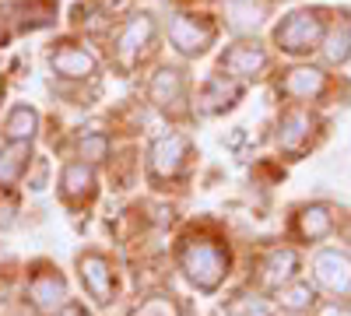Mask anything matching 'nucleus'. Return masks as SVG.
<instances>
[{"instance_id":"nucleus-1","label":"nucleus","mask_w":351,"mask_h":316,"mask_svg":"<svg viewBox=\"0 0 351 316\" xmlns=\"http://www.w3.org/2000/svg\"><path fill=\"white\" fill-rule=\"evenodd\" d=\"M225 267H228V256L215 243H190L183 250V271L204 292L218 289V281L225 278Z\"/></svg>"},{"instance_id":"nucleus-2","label":"nucleus","mask_w":351,"mask_h":316,"mask_svg":"<svg viewBox=\"0 0 351 316\" xmlns=\"http://www.w3.org/2000/svg\"><path fill=\"white\" fill-rule=\"evenodd\" d=\"M319 36H324V21H319L316 11H295V14H288L278 25V32H274L278 46L285 53H295V56L299 53H309L319 42Z\"/></svg>"},{"instance_id":"nucleus-3","label":"nucleus","mask_w":351,"mask_h":316,"mask_svg":"<svg viewBox=\"0 0 351 316\" xmlns=\"http://www.w3.org/2000/svg\"><path fill=\"white\" fill-rule=\"evenodd\" d=\"M169 39L172 46L180 49L183 56H197L211 46L215 39V28L208 21H200V18H190V14H180L172 25H169Z\"/></svg>"},{"instance_id":"nucleus-4","label":"nucleus","mask_w":351,"mask_h":316,"mask_svg":"<svg viewBox=\"0 0 351 316\" xmlns=\"http://www.w3.org/2000/svg\"><path fill=\"white\" fill-rule=\"evenodd\" d=\"M313 271H316V281L324 284V289H330V292H337V295L351 292V256H348V253L324 250V253L316 256Z\"/></svg>"},{"instance_id":"nucleus-5","label":"nucleus","mask_w":351,"mask_h":316,"mask_svg":"<svg viewBox=\"0 0 351 316\" xmlns=\"http://www.w3.org/2000/svg\"><path fill=\"white\" fill-rule=\"evenodd\" d=\"M183 158H186V141L180 134H169V137H158L152 145V172L155 176H176L183 169Z\"/></svg>"},{"instance_id":"nucleus-6","label":"nucleus","mask_w":351,"mask_h":316,"mask_svg":"<svg viewBox=\"0 0 351 316\" xmlns=\"http://www.w3.org/2000/svg\"><path fill=\"white\" fill-rule=\"evenodd\" d=\"M152 36H155V21L148 18V14H141V18H134L123 32H120V39H116V53H120V60L130 67L137 56L144 53V46L152 42Z\"/></svg>"},{"instance_id":"nucleus-7","label":"nucleus","mask_w":351,"mask_h":316,"mask_svg":"<svg viewBox=\"0 0 351 316\" xmlns=\"http://www.w3.org/2000/svg\"><path fill=\"white\" fill-rule=\"evenodd\" d=\"M221 67L232 74V77H253L267 67V56L256 42H243V46H232L225 56H221Z\"/></svg>"},{"instance_id":"nucleus-8","label":"nucleus","mask_w":351,"mask_h":316,"mask_svg":"<svg viewBox=\"0 0 351 316\" xmlns=\"http://www.w3.org/2000/svg\"><path fill=\"white\" fill-rule=\"evenodd\" d=\"M81 281H84V289L95 295V302H109L112 271H109V264H106V256H99V253L81 256Z\"/></svg>"},{"instance_id":"nucleus-9","label":"nucleus","mask_w":351,"mask_h":316,"mask_svg":"<svg viewBox=\"0 0 351 316\" xmlns=\"http://www.w3.org/2000/svg\"><path fill=\"white\" fill-rule=\"evenodd\" d=\"M49 60H53V71L64 74V77H88V74H95V56L88 49H81V46H60Z\"/></svg>"},{"instance_id":"nucleus-10","label":"nucleus","mask_w":351,"mask_h":316,"mask_svg":"<svg viewBox=\"0 0 351 316\" xmlns=\"http://www.w3.org/2000/svg\"><path fill=\"white\" fill-rule=\"evenodd\" d=\"M186 99V84H183V74L180 71H158L155 81H152V102H158L162 109H180Z\"/></svg>"},{"instance_id":"nucleus-11","label":"nucleus","mask_w":351,"mask_h":316,"mask_svg":"<svg viewBox=\"0 0 351 316\" xmlns=\"http://www.w3.org/2000/svg\"><path fill=\"white\" fill-rule=\"evenodd\" d=\"M236 99H239V81L218 74V77H211L208 84H204V92H200V109H204V112H221V109H228Z\"/></svg>"},{"instance_id":"nucleus-12","label":"nucleus","mask_w":351,"mask_h":316,"mask_svg":"<svg viewBox=\"0 0 351 316\" xmlns=\"http://www.w3.org/2000/svg\"><path fill=\"white\" fill-rule=\"evenodd\" d=\"M281 92L285 95H295V99H313L324 92V71L316 67H299V71H288L281 81Z\"/></svg>"},{"instance_id":"nucleus-13","label":"nucleus","mask_w":351,"mask_h":316,"mask_svg":"<svg viewBox=\"0 0 351 316\" xmlns=\"http://www.w3.org/2000/svg\"><path fill=\"white\" fill-rule=\"evenodd\" d=\"M309 112H302V109H291V112H285L281 117V134H278V141H281V148L285 151H299L302 145H306V137H309Z\"/></svg>"},{"instance_id":"nucleus-14","label":"nucleus","mask_w":351,"mask_h":316,"mask_svg":"<svg viewBox=\"0 0 351 316\" xmlns=\"http://www.w3.org/2000/svg\"><path fill=\"white\" fill-rule=\"evenodd\" d=\"M291 278H295V253L291 250H274L267 256V264H263V284L278 289V284H288Z\"/></svg>"},{"instance_id":"nucleus-15","label":"nucleus","mask_w":351,"mask_h":316,"mask_svg":"<svg viewBox=\"0 0 351 316\" xmlns=\"http://www.w3.org/2000/svg\"><path fill=\"white\" fill-rule=\"evenodd\" d=\"M28 292H32V302L39 309H56V306L64 302V281L56 278V274H39Z\"/></svg>"},{"instance_id":"nucleus-16","label":"nucleus","mask_w":351,"mask_h":316,"mask_svg":"<svg viewBox=\"0 0 351 316\" xmlns=\"http://www.w3.org/2000/svg\"><path fill=\"white\" fill-rule=\"evenodd\" d=\"M25 162H28V141H11V145L4 148V155H0V180L4 183L18 180Z\"/></svg>"},{"instance_id":"nucleus-17","label":"nucleus","mask_w":351,"mask_h":316,"mask_svg":"<svg viewBox=\"0 0 351 316\" xmlns=\"http://www.w3.org/2000/svg\"><path fill=\"white\" fill-rule=\"evenodd\" d=\"M92 186H95V176L84 162H74L64 169V193L67 197H84V193H92Z\"/></svg>"},{"instance_id":"nucleus-18","label":"nucleus","mask_w":351,"mask_h":316,"mask_svg":"<svg viewBox=\"0 0 351 316\" xmlns=\"http://www.w3.org/2000/svg\"><path fill=\"white\" fill-rule=\"evenodd\" d=\"M263 18V11L253 4V0H228V21L232 28H239V32H250V28H256Z\"/></svg>"},{"instance_id":"nucleus-19","label":"nucleus","mask_w":351,"mask_h":316,"mask_svg":"<svg viewBox=\"0 0 351 316\" xmlns=\"http://www.w3.org/2000/svg\"><path fill=\"white\" fill-rule=\"evenodd\" d=\"M330 211L327 208H306L302 211V218H299V232L306 236V239H319V236H327L330 232Z\"/></svg>"},{"instance_id":"nucleus-20","label":"nucleus","mask_w":351,"mask_h":316,"mask_svg":"<svg viewBox=\"0 0 351 316\" xmlns=\"http://www.w3.org/2000/svg\"><path fill=\"white\" fill-rule=\"evenodd\" d=\"M324 53H327L330 64H344V60H348V53H351V25H348V21H341L337 28H330Z\"/></svg>"},{"instance_id":"nucleus-21","label":"nucleus","mask_w":351,"mask_h":316,"mask_svg":"<svg viewBox=\"0 0 351 316\" xmlns=\"http://www.w3.org/2000/svg\"><path fill=\"white\" fill-rule=\"evenodd\" d=\"M36 112L32 109H28V106H18L14 112H11V120H8V141H28V137H32L36 134Z\"/></svg>"},{"instance_id":"nucleus-22","label":"nucleus","mask_w":351,"mask_h":316,"mask_svg":"<svg viewBox=\"0 0 351 316\" xmlns=\"http://www.w3.org/2000/svg\"><path fill=\"white\" fill-rule=\"evenodd\" d=\"M225 316H271V302L260 295H239L225 306Z\"/></svg>"},{"instance_id":"nucleus-23","label":"nucleus","mask_w":351,"mask_h":316,"mask_svg":"<svg viewBox=\"0 0 351 316\" xmlns=\"http://www.w3.org/2000/svg\"><path fill=\"white\" fill-rule=\"evenodd\" d=\"M313 299H316V292L306 281H295V284H288V289H281V302L288 309H306V306H313Z\"/></svg>"},{"instance_id":"nucleus-24","label":"nucleus","mask_w":351,"mask_h":316,"mask_svg":"<svg viewBox=\"0 0 351 316\" xmlns=\"http://www.w3.org/2000/svg\"><path fill=\"white\" fill-rule=\"evenodd\" d=\"M77 151H81V158H88V162H102L106 151H109V141H106V134H88V137H81Z\"/></svg>"},{"instance_id":"nucleus-25","label":"nucleus","mask_w":351,"mask_h":316,"mask_svg":"<svg viewBox=\"0 0 351 316\" xmlns=\"http://www.w3.org/2000/svg\"><path fill=\"white\" fill-rule=\"evenodd\" d=\"M134 316H176V306L169 299H148Z\"/></svg>"},{"instance_id":"nucleus-26","label":"nucleus","mask_w":351,"mask_h":316,"mask_svg":"<svg viewBox=\"0 0 351 316\" xmlns=\"http://www.w3.org/2000/svg\"><path fill=\"white\" fill-rule=\"evenodd\" d=\"M56 316H88V313H84L81 306H64V309L56 313Z\"/></svg>"},{"instance_id":"nucleus-27","label":"nucleus","mask_w":351,"mask_h":316,"mask_svg":"<svg viewBox=\"0 0 351 316\" xmlns=\"http://www.w3.org/2000/svg\"><path fill=\"white\" fill-rule=\"evenodd\" d=\"M324 316H351V309H337V306H330V309H324Z\"/></svg>"},{"instance_id":"nucleus-28","label":"nucleus","mask_w":351,"mask_h":316,"mask_svg":"<svg viewBox=\"0 0 351 316\" xmlns=\"http://www.w3.org/2000/svg\"><path fill=\"white\" fill-rule=\"evenodd\" d=\"M99 4H120V0H99Z\"/></svg>"},{"instance_id":"nucleus-29","label":"nucleus","mask_w":351,"mask_h":316,"mask_svg":"<svg viewBox=\"0 0 351 316\" xmlns=\"http://www.w3.org/2000/svg\"><path fill=\"white\" fill-rule=\"evenodd\" d=\"M0 92H4V88H0Z\"/></svg>"}]
</instances>
